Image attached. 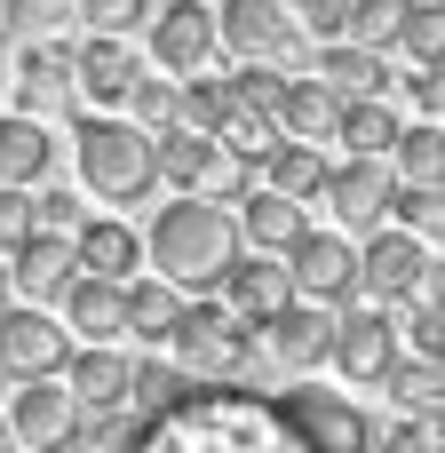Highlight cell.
Instances as JSON below:
<instances>
[{"label": "cell", "mask_w": 445, "mask_h": 453, "mask_svg": "<svg viewBox=\"0 0 445 453\" xmlns=\"http://www.w3.org/2000/svg\"><path fill=\"white\" fill-rule=\"evenodd\" d=\"M143 40H151V64L159 72H207L215 64V8H199V0H159L151 8V24H143Z\"/></svg>", "instance_id": "obj_12"}, {"label": "cell", "mask_w": 445, "mask_h": 453, "mask_svg": "<svg viewBox=\"0 0 445 453\" xmlns=\"http://www.w3.org/2000/svg\"><path fill=\"white\" fill-rule=\"evenodd\" d=\"M80 223V199L72 191H40L32 183V231H72Z\"/></svg>", "instance_id": "obj_43"}, {"label": "cell", "mask_w": 445, "mask_h": 453, "mask_svg": "<svg viewBox=\"0 0 445 453\" xmlns=\"http://www.w3.org/2000/svg\"><path fill=\"white\" fill-rule=\"evenodd\" d=\"M303 16V40H350V0H295Z\"/></svg>", "instance_id": "obj_41"}, {"label": "cell", "mask_w": 445, "mask_h": 453, "mask_svg": "<svg viewBox=\"0 0 445 453\" xmlns=\"http://www.w3.org/2000/svg\"><path fill=\"white\" fill-rule=\"evenodd\" d=\"M287 279H295L303 303L342 311V303H358V247H350L342 231H303V239L287 247Z\"/></svg>", "instance_id": "obj_9"}, {"label": "cell", "mask_w": 445, "mask_h": 453, "mask_svg": "<svg viewBox=\"0 0 445 453\" xmlns=\"http://www.w3.org/2000/svg\"><path fill=\"white\" fill-rule=\"evenodd\" d=\"M279 406L295 414V430L311 438V453H374V414L342 390H318V382H295L279 390Z\"/></svg>", "instance_id": "obj_6"}, {"label": "cell", "mask_w": 445, "mask_h": 453, "mask_svg": "<svg viewBox=\"0 0 445 453\" xmlns=\"http://www.w3.org/2000/svg\"><path fill=\"white\" fill-rule=\"evenodd\" d=\"M56 167V135L32 119V111H0V183H48Z\"/></svg>", "instance_id": "obj_25"}, {"label": "cell", "mask_w": 445, "mask_h": 453, "mask_svg": "<svg viewBox=\"0 0 445 453\" xmlns=\"http://www.w3.org/2000/svg\"><path fill=\"white\" fill-rule=\"evenodd\" d=\"M398 350H406V334H398L390 303H342V311H334V350H326V366H342L350 382H382Z\"/></svg>", "instance_id": "obj_8"}, {"label": "cell", "mask_w": 445, "mask_h": 453, "mask_svg": "<svg viewBox=\"0 0 445 453\" xmlns=\"http://www.w3.org/2000/svg\"><path fill=\"white\" fill-rule=\"evenodd\" d=\"M398 24H406V0H350V40L390 56L398 48Z\"/></svg>", "instance_id": "obj_37"}, {"label": "cell", "mask_w": 445, "mask_h": 453, "mask_svg": "<svg viewBox=\"0 0 445 453\" xmlns=\"http://www.w3.org/2000/svg\"><path fill=\"white\" fill-rule=\"evenodd\" d=\"M127 453H311V438L255 382H183L159 414H135Z\"/></svg>", "instance_id": "obj_1"}, {"label": "cell", "mask_w": 445, "mask_h": 453, "mask_svg": "<svg viewBox=\"0 0 445 453\" xmlns=\"http://www.w3.org/2000/svg\"><path fill=\"white\" fill-rule=\"evenodd\" d=\"M0 382H8V374H0Z\"/></svg>", "instance_id": "obj_50"}, {"label": "cell", "mask_w": 445, "mask_h": 453, "mask_svg": "<svg viewBox=\"0 0 445 453\" xmlns=\"http://www.w3.org/2000/svg\"><path fill=\"white\" fill-rule=\"evenodd\" d=\"M311 72H318L342 104L390 88V56H374V48H358V40H318V48H311Z\"/></svg>", "instance_id": "obj_23"}, {"label": "cell", "mask_w": 445, "mask_h": 453, "mask_svg": "<svg viewBox=\"0 0 445 453\" xmlns=\"http://www.w3.org/2000/svg\"><path fill=\"white\" fill-rule=\"evenodd\" d=\"M175 119H183V127H207V135H223V127H231V80L175 72Z\"/></svg>", "instance_id": "obj_32"}, {"label": "cell", "mask_w": 445, "mask_h": 453, "mask_svg": "<svg viewBox=\"0 0 445 453\" xmlns=\"http://www.w3.org/2000/svg\"><path fill=\"white\" fill-rule=\"evenodd\" d=\"M8 430H16V446L48 453V446H64V438L80 430V398H72L56 374H32V382L8 398Z\"/></svg>", "instance_id": "obj_14"}, {"label": "cell", "mask_w": 445, "mask_h": 453, "mask_svg": "<svg viewBox=\"0 0 445 453\" xmlns=\"http://www.w3.org/2000/svg\"><path fill=\"white\" fill-rule=\"evenodd\" d=\"M48 453H80V446H72V438H64V446H48Z\"/></svg>", "instance_id": "obj_49"}, {"label": "cell", "mask_w": 445, "mask_h": 453, "mask_svg": "<svg viewBox=\"0 0 445 453\" xmlns=\"http://www.w3.org/2000/svg\"><path fill=\"white\" fill-rule=\"evenodd\" d=\"M64 326L88 334V342H119V334H127V279L80 271V279L64 287Z\"/></svg>", "instance_id": "obj_22"}, {"label": "cell", "mask_w": 445, "mask_h": 453, "mask_svg": "<svg viewBox=\"0 0 445 453\" xmlns=\"http://www.w3.org/2000/svg\"><path fill=\"white\" fill-rule=\"evenodd\" d=\"M231 215H239V239H247V247H263V255H287V247L311 231V207H303V199H287V191H271L263 175L231 199Z\"/></svg>", "instance_id": "obj_16"}, {"label": "cell", "mask_w": 445, "mask_h": 453, "mask_svg": "<svg viewBox=\"0 0 445 453\" xmlns=\"http://www.w3.org/2000/svg\"><path fill=\"white\" fill-rule=\"evenodd\" d=\"M0 453H16V430H8V422H0Z\"/></svg>", "instance_id": "obj_48"}, {"label": "cell", "mask_w": 445, "mask_h": 453, "mask_svg": "<svg viewBox=\"0 0 445 453\" xmlns=\"http://www.w3.org/2000/svg\"><path fill=\"white\" fill-rule=\"evenodd\" d=\"M406 342H414V358H438V366H445V311H422V303H414Z\"/></svg>", "instance_id": "obj_44"}, {"label": "cell", "mask_w": 445, "mask_h": 453, "mask_svg": "<svg viewBox=\"0 0 445 453\" xmlns=\"http://www.w3.org/2000/svg\"><path fill=\"white\" fill-rule=\"evenodd\" d=\"M16 80H24V104L72 96V40H24L16 48Z\"/></svg>", "instance_id": "obj_29"}, {"label": "cell", "mask_w": 445, "mask_h": 453, "mask_svg": "<svg viewBox=\"0 0 445 453\" xmlns=\"http://www.w3.org/2000/svg\"><path fill=\"white\" fill-rule=\"evenodd\" d=\"M72 358V334L56 311L40 303H0V374L8 382H32V374H56Z\"/></svg>", "instance_id": "obj_11"}, {"label": "cell", "mask_w": 445, "mask_h": 453, "mask_svg": "<svg viewBox=\"0 0 445 453\" xmlns=\"http://www.w3.org/2000/svg\"><path fill=\"white\" fill-rule=\"evenodd\" d=\"M135 127H167L175 119V72L167 80H151V72H135V88H127V104H119Z\"/></svg>", "instance_id": "obj_39"}, {"label": "cell", "mask_w": 445, "mask_h": 453, "mask_svg": "<svg viewBox=\"0 0 445 453\" xmlns=\"http://www.w3.org/2000/svg\"><path fill=\"white\" fill-rule=\"evenodd\" d=\"M422 263H430V239H414L406 223H374L366 247H358V303H390L398 311L414 295Z\"/></svg>", "instance_id": "obj_10"}, {"label": "cell", "mask_w": 445, "mask_h": 453, "mask_svg": "<svg viewBox=\"0 0 445 453\" xmlns=\"http://www.w3.org/2000/svg\"><path fill=\"white\" fill-rule=\"evenodd\" d=\"M390 191H398V175H390V159H334V175H326V207H334V223H350V231H374V223H390Z\"/></svg>", "instance_id": "obj_13"}, {"label": "cell", "mask_w": 445, "mask_h": 453, "mask_svg": "<svg viewBox=\"0 0 445 453\" xmlns=\"http://www.w3.org/2000/svg\"><path fill=\"white\" fill-rule=\"evenodd\" d=\"M334 350V311L326 303H279L263 326H255V366H279V374H311L318 358Z\"/></svg>", "instance_id": "obj_7"}, {"label": "cell", "mask_w": 445, "mask_h": 453, "mask_svg": "<svg viewBox=\"0 0 445 453\" xmlns=\"http://www.w3.org/2000/svg\"><path fill=\"white\" fill-rule=\"evenodd\" d=\"M390 175L398 183H445V119H414L390 143Z\"/></svg>", "instance_id": "obj_30"}, {"label": "cell", "mask_w": 445, "mask_h": 453, "mask_svg": "<svg viewBox=\"0 0 445 453\" xmlns=\"http://www.w3.org/2000/svg\"><path fill=\"white\" fill-rule=\"evenodd\" d=\"M326 175H334V159L318 151V143H303V135H279L271 151H263V183L271 191H287V199H326Z\"/></svg>", "instance_id": "obj_24"}, {"label": "cell", "mask_w": 445, "mask_h": 453, "mask_svg": "<svg viewBox=\"0 0 445 453\" xmlns=\"http://www.w3.org/2000/svg\"><path fill=\"white\" fill-rule=\"evenodd\" d=\"M151 159H159V183H175V191H207L215 167H223V135L167 119V127H151Z\"/></svg>", "instance_id": "obj_20"}, {"label": "cell", "mask_w": 445, "mask_h": 453, "mask_svg": "<svg viewBox=\"0 0 445 453\" xmlns=\"http://www.w3.org/2000/svg\"><path fill=\"white\" fill-rule=\"evenodd\" d=\"M127 374H135V358L119 342H88L64 358V390L80 398V414H127Z\"/></svg>", "instance_id": "obj_18"}, {"label": "cell", "mask_w": 445, "mask_h": 453, "mask_svg": "<svg viewBox=\"0 0 445 453\" xmlns=\"http://www.w3.org/2000/svg\"><path fill=\"white\" fill-rule=\"evenodd\" d=\"M239 215L223 207V199H207V191H175V207H159V223H151V239H143V263L159 271V279H175L183 295H215L223 287V271L239 263Z\"/></svg>", "instance_id": "obj_2"}, {"label": "cell", "mask_w": 445, "mask_h": 453, "mask_svg": "<svg viewBox=\"0 0 445 453\" xmlns=\"http://www.w3.org/2000/svg\"><path fill=\"white\" fill-rule=\"evenodd\" d=\"M398 56H414V64H438V56H445V0H406Z\"/></svg>", "instance_id": "obj_36"}, {"label": "cell", "mask_w": 445, "mask_h": 453, "mask_svg": "<svg viewBox=\"0 0 445 453\" xmlns=\"http://www.w3.org/2000/svg\"><path fill=\"white\" fill-rule=\"evenodd\" d=\"M72 255H80V271H96V279H135V271H143V239H135V223H119V215H80V223H72Z\"/></svg>", "instance_id": "obj_21"}, {"label": "cell", "mask_w": 445, "mask_h": 453, "mask_svg": "<svg viewBox=\"0 0 445 453\" xmlns=\"http://www.w3.org/2000/svg\"><path fill=\"white\" fill-rule=\"evenodd\" d=\"M8 279H16V295H24V303H48V295H64V287L80 279L72 231H32V239H16V247H8Z\"/></svg>", "instance_id": "obj_19"}, {"label": "cell", "mask_w": 445, "mask_h": 453, "mask_svg": "<svg viewBox=\"0 0 445 453\" xmlns=\"http://www.w3.org/2000/svg\"><path fill=\"white\" fill-rule=\"evenodd\" d=\"M398 127H406V119H398L382 96H350V104L334 111V143H342V151H358V159H390Z\"/></svg>", "instance_id": "obj_27"}, {"label": "cell", "mask_w": 445, "mask_h": 453, "mask_svg": "<svg viewBox=\"0 0 445 453\" xmlns=\"http://www.w3.org/2000/svg\"><path fill=\"white\" fill-rule=\"evenodd\" d=\"M390 223H406L414 239H445V183H398L390 191Z\"/></svg>", "instance_id": "obj_35"}, {"label": "cell", "mask_w": 445, "mask_h": 453, "mask_svg": "<svg viewBox=\"0 0 445 453\" xmlns=\"http://www.w3.org/2000/svg\"><path fill=\"white\" fill-rule=\"evenodd\" d=\"M151 8H159V0H80V24H88V32H119V40H127V32H143V24H151Z\"/></svg>", "instance_id": "obj_40"}, {"label": "cell", "mask_w": 445, "mask_h": 453, "mask_svg": "<svg viewBox=\"0 0 445 453\" xmlns=\"http://www.w3.org/2000/svg\"><path fill=\"white\" fill-rule=\"evenodd\" d=\"M72 159H80L88 191H96V199H111V207H135V199H151V191H159L151 127L119 119V111H88V119H72Z\"/></svg>", "instance_id": "obj_3"}, {"label": "cell", "mask_w": 445, "mask_h": 453, "mask_svg": "<svg viewBox=\"0 0 445 453\" xmlns=\"http://www.w3.org/2000/svg\"><path fill=\"white\" fill-rule=\"evenodd\" d=\"M334 111H342V96L311 72V80H295L287 72V104H279V135H303V143H318V135H334Z\"/></svg>", "instance_id": "obj_28"}, {"label": "cell", "mask_w": 445, "mask_h": 453, "mask_svg": "<svg viewBox=\"0 0 445 453\" xmlns=\"http://www.w3.org/2000/svg\"><path fill=\"white\" fill-rule=\"evenodd\" d=\"M8 295H16V279H8V255H0V303H8Z\"/></svg>", "instance_id": "obj_47"}, {"label": "cell", "mask_w": 445, "mask_h": 453, "mask_svg": "<svg viewBox=\"0 0 445 453\" xmlns=\"http://www.w3.org/2000/svg\"><path fill=\"white\" fill-rule=\"evenodd\" d=\"M279 104H287V72L279 64H239L231 72V119H271L279 127Z\"/></svg>", "instance_id": "obj_33"}, {"label": "cell", "mask_w": 445, "mask_h": 453, "mask_svg": "<svg viewBox=\"0 0 445 453\" xmlns=\"http://www.w3.org/2000/svg\"><path fill=\"white\" fill-rule=\"evenodd\" d=\"M406 303H422V311H445V263H422V279H414V295Z\"/></svg>", "instance_id": "obj_46"}, {"label": "cell", "mask_w": 445, "mask_h": 453, "mask_svg": "<svg viewBox=\"0 0 445 453\" xmlns=\"http://www.w3.org/2000/svg\"><path fill=\"white\" fill-rule=\"evenodd\" d=\"M16 239H32V191H24V183H0V255H8Z\"/></svg>", "instance_id": "obj_42"}, {"label": "cell", "mask_w": 445, "mask_h": 453, "mask_svg": "<svg viewBox=\"0 0 445 453\" xmlns=\"http://www.w3.org/2000/svg\"><path fill=\"white\" fill-rule=\"evenodd\" d=\"M135 48L119 40V32H88L80 48H72V88L96 104V111H119L127 104V88H135Z\"/></svg>", "instance_id": "obj_15"}, {"label": "cell", "mask_w": 445, "mask_h": 453, "mask_svg": "<svg viewBox=\"0 0 445 453\" xmlns=\"http://www.w3.org/2000/svg\"><path fill=\"white\" fill-rule=\"evenodd\" d=\"M247 326H263L279 303H295V279H287V255H263V247H239V263L223 271V287H215Z\"/></svg>", "instance_id": "obj_17"}, {"label": "cell", "mask_w": 445, "mask_h": 453, "mask_svg": "<svg viewBox=\"0 0 445 453\" xmlns=\"http://www.w3.org/2000/svg\"><path fill=\"white\" fill-rule=\"evenodd\" d=\"M374 453H430V438H422V422H414V414H398L390 430H374Z\"/></svg>", "instance_id": "obj_45"}, {"label": "cell", "mask_w": 445, "mask_h": 453, "mask_svg": "<svg viewBox=\"0 0 445 453\" xmlns=\"http://www.w3.org/2000/svg\"><path fill=\"white\" fill-rule=\"evenodd\" d=\"M72 24H80V0H0L8 40H64Z\"/></svg>", "instance_id": "obj_34"}, {"label": "cell", "mask_w": 445, "mask_h": 453, "mask_svg": "<svg viewBox=\"0 0 445 453\" xmlns=\"http://www.w3.org/2000/svg\"><path fill=\"white\" fill-rule=\"evenodd\" d=\"M215 40H223L239 64H279V72H303V64H311L303 24L287 16V0H223V8H215Z\"/></svg>", "instance_id": "obj_5"}, {"label": "cell", "mask_w": 445, "mask_h": 453, "mask_svg": "<svg viewBox=\"0 0 445 453\" xmlns=\"http://www.w3.org/2000/svg\"><path fill=\"white\" fill-rule=\"evenodd\" d=\"M183 303L191 295L175 279H159V271L151 279H127V342H167L183 326Z\"/></svg>", "instance_id": "obj_26"}, {"label": "cell", "mask_w": 445, "mask_h": 453, "mask_svg": "<svg viewBox=\"0 0 445 453\" xmlns=\"http://www.w3.org/2000/svg\"><path fill=\"white\" fill-rule=\"evenodd\" d=\"M191 374L183 366H159V358H135V374H127V414H159L175 390H183Z\"/></svg>", "instance_id": "obj_38"}, {"label": "cell", "mask_w": 445, "mask_h": 453, "mask_svg": "<svg viewBox=\"0 0 445 453\" xmlns=\"http://www.w3.org/2000/svg\"><path fill=\"white\" fill-rule=\"evenodd\" d=\"M374 390H390V406H398V414H430V406L445 398V366H438V358H406V350H398V358H390V374H382Z\"/></svg>", "instance_id": "obj_31"}, {"label": "cell", "mask_w": 445, "mask_h": 453, "mask_svg": "<svg viewBox=\"0 0 445 453\" xmlns=\"http://www.w3.org/2000/svg\"><path fill=\"white\" fill-rule=\"evenodd\" d=\"M175 366L191 382H247L255 374V326L223 303V295H191L183 303V326L167 334Z\"/></svg>", "instance_id": "obj_4"}]
</instances>
